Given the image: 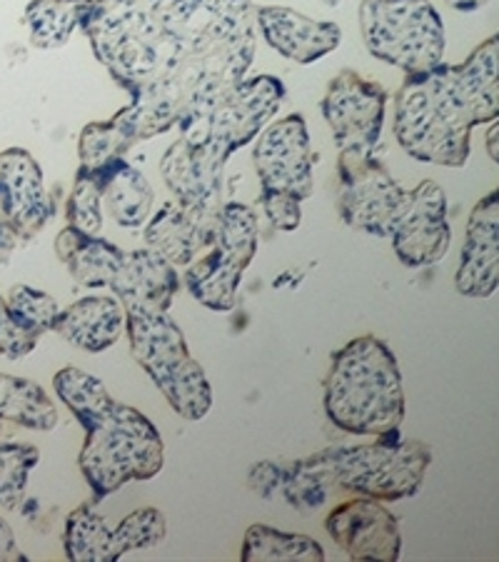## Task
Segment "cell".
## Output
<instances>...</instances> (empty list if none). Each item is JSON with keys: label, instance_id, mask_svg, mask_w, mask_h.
I'll list each match as a JSON object with an SVG mask.
<instances>
[{"label": "cell", "instance_id": "cell-1", "mask_svg": "<svg viewBox=\"0 0 499 562\" xmlns=\"http://www.w3.org/2000/svg\"><path fill=\"white\" fill-rule=\"evenodd\" d=\"M250 0H88L80 29L131 105L121 113L148 140L223 101L256 58Z\"/></svg>", "mask_w": 499, "mask_h": 562}, {"label": "cell", "instance_id": "cell-2", "mask_svg": "<svg viewBox=\"0 0 499 562\" xmlns=\"http://www.w3.org/2000/svg\"><path fill=\"white\" fill-rule=\"evenodd\" d=\"M499 117V33L460 66L407 76L395 101V138L407 156L444 168H462L472 131Z\"/></svg>", "mask_w": 499, "mask_h": 562}, {"label": "cell", "instance_id": "cell-3", "mask_svg": "<svg viewBox=\"0 0 499 562\" xmlns=\"http://www.w3.org/2000/svg\"><path fill=\"white\" fill-rule=\"evenodd\" d=\"M325 413L350 435H385L405 420V387L395 352L375 335L350 340L332 356Z\"/></svg>", "mask_w": 499, "mask_h": 562}, {"label": "cell", "instance_id": "cell-4", "mask_svg": "<svg viewBox=\"0 0 499 562\" xmlns=\"http://www.w3.org/2000/svg\"><path fill=\"white\" fill-rule=\"evenodd\" d=\"M86 442L80 450V473L93 493V505L121 491L125 483L150 480L162 470L166 448L156 425L140 411L115 397L80 420Z\"/></svg>", "mask_w": 499, "mask_h": 562}, {"label": "cell", "instance_id": "cell-5", "mask_svg": "<svg viewBox=\"0 0 499 562\" xmlns=\"http://www.w3.org/2000/svg\"><path fill=\"white\" fill-rule=\"evenodd\" d=\"M307 458L303 465L317 477L332 475L344 491L372 501H405L420 493L424 473L432 465V448L422 440H402L399 430L377 435L372 446Z\"/></svg>", "mask_w": 499, "mask_h": 562}, {"label": "cell", "instance_id": "cell-6", "mask_svg": "<svg viewBox=\"0 0 499 562\" xmlns=\"http://www.w3.org/2000/svg\"><path fill=\"white\" fill-rule=\"evenodd\" d=\"M131 352L180 418L197 423L213 407L205 370L190 356L183 330L168 313H125Z\"/></svg>", "mask_w": 499, "mask_h": 562}, {"label": "cell", "instance_id": "cell-7", "mask_svg": "<svg viewBox=\"0 0 499 562\" xmlns=\"http://www.w3.org/2000/svg\"><path fill=\"white\" fill-rule=\"evenodd\" d=\"M285 98L283 80L275 76L245 78L242 83L207 111L190 117L180 131L190 153L215 173L225 176V162L248 145L280 111Z\"/></svg>", "mask_w": 499, "mask_h": 562}, {"label": "cell", "instance_id": "cell-8", "mask_svg": "<svg viewBox=\"0 0 499 562\" xmlns=\"http://www.w3.org/2000/svg\"><path fill=\"white\" fill-rule=\"evenodd\" d=\"M360 31L372 56L407 76L442 63L444 25L430 0H362Z\"/></svg>", "mask_w": 499, "mask_h": 562}, {"label": "cell", "instance_id": "cell-9", "mask_svg": "<svg viewBox=\"0 0 499 562\" xmlns=\"http://www.w3.org/2000/svg\"><path fill=\"white\" fill-rule=\"evenodd\" d=\"M338 211L344 225L375 238H389L407 193L372 150H340Z\"/></svg>", "mask_w": 499, "mask_h": 562}, {"label": "cell", "instance_id": "cell-10", "mask_svg": "<svg viewBox=\"0 0 499 562\" xmlns=\"http://www.w3.org/2000/svg\"><path fill=\"white\" fill-rule=\"evenodd\" d=\"M385 108V88L350 68L332 78L322 98V115L340 150H375L383 135Z\"/></svg>", "mask_w": 499, "mask_h": 562}, {"label": "cell", "instance_id": "cell-11", "mask_svg": "<svg viewBox=\"0 0 499 562\" xmlns=\"http://www.w3.org/2000/svg\"><path fill=\"white\" fill-rule=\"evenodd\" d=\"M389 238H393L395 256L407 268L438 266L447 256L452 243L447 195L434 180H422L412 193H407L405 207Z\"/></svg>", "mask_w": 499, "mask_h": 562}, {"label": "cell", "instance_id": "cell-12", "mask_svg": "<svg viewBox=\"0 0 499 562\" xmlns=\"http://www.w3.org/2000/svg\"><path fill=\"white\" fill-rule=\"evenodd\" d=\"M262 190H287L297 198L313 195V153L310 133L303 115H287L285 121L268 125L260 133L256 153Z\"/></svg>", "mask_w": 499, "mask_h": 562}, {"label": "cell", "instance_id": "cell-13", "mask_svg": "<svg viewBox=\"0 0 499 562\" xmlns=\"http://www.w3.org/2000/svg\"><path fill=\"white\" fill-rule=\"evenodd\" d=\"M325 530L352 560L395 562L402 550L397 518L372 497H360V501L334 507L325 520Z\"/></svg>", "mask_w": 499, "mask_h": 562}, {"label": "cell", "instance_id": "cell-14", "mask_svg": "<svg viewBox=\"0 0 499 562\" xmlns=\"http://www.w3.org/2000/svg\"><path fill=\"white\" fill-rule=\"evenodd\" d=\"M56 213L43 186L41 166L29 150L0 153V221L11 225L21 240H33Z\"/></svg>", "mask_w": 499, "mask_h": 562}, {"label": "cell", "instance_id": "cell-15", "mask_svg": "<svg viewBox=\"0 0 499 562\" xmlns=\"http://www.w3.org/2000/svg\"><path fill=\"white\" fill-rule=\"evenodd\" d=\"M455 285L465 297H489L499 288V188L469 215Z\"/></svg>", "mask_w": 499, "mask_h": 562}, {"label": "cell", "instance_id": "cell-16", "mask_svg": "<svg viewBox=\"0 0 499 562\" xmlns=\"http://www.w3.org/2000/svg\"><path fill=\"white\" fill-rule=\"evenodd\" d=\"M256 23L270 48H275L287 60L299 63V66H310V63L325 58L342 41L340 25L315 21V18L297 13L293 8H258Z\"/></svg>", "mask_w": 499, "mask_h": 562}, {"label": "cell", "instance_id": "cell-17", "mask_svg": "<svg viewBox=\"0 0 499 562\" xmlns=\"http://www.w3.org/2000/svg\"><path fill=\"white\" fill-rule=\"evenodd\" d=\"M178 285L172 262L150 248L125 256L111 283L117 301L125 305V313H168Z\"/></svg>", "mask_w": 499, "mask_h": 562}, {"label": "cell", "instance_id": "cell-18", "mask_svg": "<svg viewBox=\"0 0 499 562\" xmlns=\"http://www.w3.org/2000/svg\"><path fill=\"white\" fill-rule=\"evenodd\" d=\"M217 215H205L183 203H166L145 228V243L172 266H190L215 240Z\"/></svg>", "mask_w": 499, "mask_h": 562}, {"label": "cell", "instance_id": "cell-19", "mask_svg": "<svg viewBox=\"0 0 499 562\" xmlns=\"http://www.w3.org/2000/svg\"><path fill=\"white\" fill-rule=\"evenodd\" d=\"M125 328V313L113 297H80L60 311L56 330L63 340L86 352L113 348Z\"/></svg>", "mask_w": 499, "mask_h": 562}, {"label": "cell", "instance_id": "cell-20", "mask_svg": "<svg viewBox=\"0 0 499 562\" xmlns=\"http://www.w3.org/2000/svg\"><path fill=\"white\" fill-rule=\"evenodd\" d=\"M56 252L68 268V273L78 280V285L86 288H105L113 283V278L123 266V250L111 243L98 238V235L80 233L68 228L58 233Z\"/></svg>", "mask_w": 499, "mask_h": 562}, {"label": "cell", "instance_id": "cell-21", "mask_svg": "<svg viewBox=\"0 0 499 562\" xmlns=\"http://www.w3.org/2000/svg\"><path fill=\"white\" fill-rule=\"evenodd\" d=\"M103 183V201L107 203L113 221L123 228H140L152 211L156 193L140 170H135L128 160L117 158L111 166L90 170Z\"/></svg>", "mask_w": 499, "mask_h": 562}, {"label": "cell", "instance_id": "cell-22", "mask_svg": "<svg viewBox=\"0 0 499 562\" xmlns=\"http://www.w3.org/2000/svg\"><path fill=\"white\" fill-rule=\"evenodd\" d=\"M5 423L48 432L58 425V411L38 383L0 373V438Z\"/></svg>", "mask_w": 499, "mask_h": 562}, {"label": "cell", "instance_id": "cell-23", "mask_svg": "<svg viewBox=\"0 0 499 562\" xmlns=\"http://www.w3.org/2000/svg\"><path fill=\"white\" fill-rule=\"evenodd\" d=\"M242 270L233 266L228 258L220 256V250L213 246L207 248L205 256L193 260L185 270V283L190 295L195 297L200 305L211 307L217 313H228L235 307V297H238Z\"/></svg>", "mask_w": 499, "mask_h": 562}, {"label": "cell", "instance_id": "cell-24", "mask_svg": "<svg viewBox=\"0 0 499 562\" xmlns=\"http://www.w3.org/2000/svg\"><path fill=\"white\" fill-rule=\"evenodd\" d=\"M63 540H66V555L76 562H113L123 558L115 530L107 528L93 503L80 505L68 515Z\"/></svg>", "mask_w": 499, "mask_h": 562}, {"label": "cell", "instance_id": "cell-25", "mask_svg": "<svg viewBox=\"0 0 499 562\" xmlns=\"http://www.w3.org/2000/svg\"><path fill=\"white\" fill-rule=\"evenodd\" d=\"M88 0H33L25 8V25L35 48H60L80 29Z\"/></svg>", "mask_w": 499, "mask_h": 562}, {"label": "cell", "instance_id": "cell-26", "mask_svg": "<svg viewBox=\"0 0 499 562\" xmlns=\"http://www.w3.org/2000/svg\"><path fill=\"white\" fill-rule=\"evenodd\" d=\"M245 562H285V560H325V550L317 546L313 538L297 532H283L268 525H250L242 540V555Z\"/></svg>", "mask_w": 499, "mask_h": 562}, {"label": "cell", "instance_id": "cell-27", "mask_svg": "<svg viewBox=\"0 0 499 562\" xmlns=\"http://www.w3.org/2000/svg\"><path fill=\"white\" fill-rule=\"evenodd\" d=\"M258 233L256 213L248 205L228 201L217 213L213 248L220 250L223 258H228L233 266H238L245 273L252 258H256Z\"/></svg>", "mask_w": 499, "mask_h": 562}, {"label": "cell", "instance_id": "cell-28", "mask_svg": "<svg viewBox=\"0 0 499 562\" xmlns=\"http://www.w3.org/2000/svg\"><path fill=\"white\" fill-rule=\"evenodd\" d=\"M138 143L121 115H113L105 123H90L80 133V168L98 170L111 166L113 160L123 158L133 145Z\"/></svg>", "mask_w": 499, "mask_h": 562}, {"label": "cell", "instance_id": "cell-29", "mask_svg": "<svg viewBox=\"0 0 499 562\" xmlns=\"http://www.w3.org/2000/svg\"><path fill=\"white\" fill-rule=\"evenodd\" d=\"M38 448L0 438V505H21L25 491H29L33 468L38 465Z\"/></svg>", "mask_w": 499, "mask_h": 562}, {"label": "cell", "instance_id": "cell-30", "mask_svg": "<svg viewBox=\"0 0 499 562\" xmlns=\"http://www.w3.org/2000/svg\"><path fill=\"white\" fill-rule=\"evenodd\" d=\"M5 305L15 325L38 335V338L43 333L56 328V321L63 311L56 297L41 293V290H35L31 285H13L11 293L5 295Z\"/></svg>", "mask_w": 499, "mask_h": 562}, {"label": "cell", "instance_id": "cell-31", "mask_svg": "<svg viewBox=\"0 0 499 562\" xmlns=\"http://www.w3.org/2000/svg\"><path fill=\"white\" fill-rule=\"evenodd\" d=\"M100 205H103V183L95 173L80 168L76 176V186L68 198V225L80 233L98 235L103 228V215H100Z\"/></svg>", "mask_w": 499, "mask_h": 562}, {"label": "cell", "instance_id": "cell-32", "mask_svg": "<svg viewBox=\"0 0 499 562\" xmlns=\"http://www.w3.org/2000/svg\"><path fill=\"white\" fill-rule=\"evenodd\" d=\"M166 515L158 507H140V510H135L128 518L121 520V525L115 528V540L117 548H121V555H125L131 550L160 546L166 540Z\"/></svg>", "mask_w": 499, "mask_h": 562}, {"label": "cell", "instance_id": "cell-33", "mask_svg": "<svg viewBox=\"0 0 499 562\" xmlns=\"http://www.w3.org/2000/svg\"><path fill=\"white\" fill-rule=\"evenodd\" d=\"M299 203H303V198L287 193V190H262L260 195V205L265 207L272 228L283 233H293L299 228V221H303Z\"/></svg>", "mask_w": 499, "mask_h": 562}, {"label": "cell", "instance_id": "cell-34", "mask_svg": "<svg viewBox=\"0 0 499 562\" xmlns=\"http://www.w3.org/2000/svg\"><path fill=\"white\" fill-rule=\"evenodd\" d=\"M35 346H38V335L15 325L11 313H8L5 297H0V356L18 360L33 352Z\"/></svg>", "mask_w": 499, "mask_h": 562}, {"label": "cell", "instance_id": "cell-35", "mask_svg": "<svg viewBox=\"0 0 499 562\" xmlns=\"http://www.w3.org/2000/svg\"><path fill=\"white\" fill-rule=\"evenodd\" d=\"M23 562L25 560V552L18 548L15 542V532L11 530V525H8L3 518H0V562Z\"/></svg>", "mask_w": 499, "mask_h": 562}, {"label": "cell", "instance_id": "cell-36", "mask_svg": "<svg viewBox=\"0 0 499 562\" xmlns=\"http://www.w3.org/2000/svg\"><path fill=\"white\" fill-rule=\"evenodd\" d=\"M447 3L455 8V11H462V13H475L479 11V8H485L489 0H447Z\"/></svg>", "mask_w": 499, "mask_h": 562}, {"label": "cell", "instance_id": "cell-37", "mask_svg": "<svg viewBox=\"0 0 499 562\" xmlns=\"http://www.w3.org/2000/svg\"><path fill=\"white\" fill-rule=\"evenodd\" d=\"M322 3H325V5H332V8H334V5L340 3V0H322Z\"/></svg>", "mask_w": 499, "mask_h": 562}]
</instances>
